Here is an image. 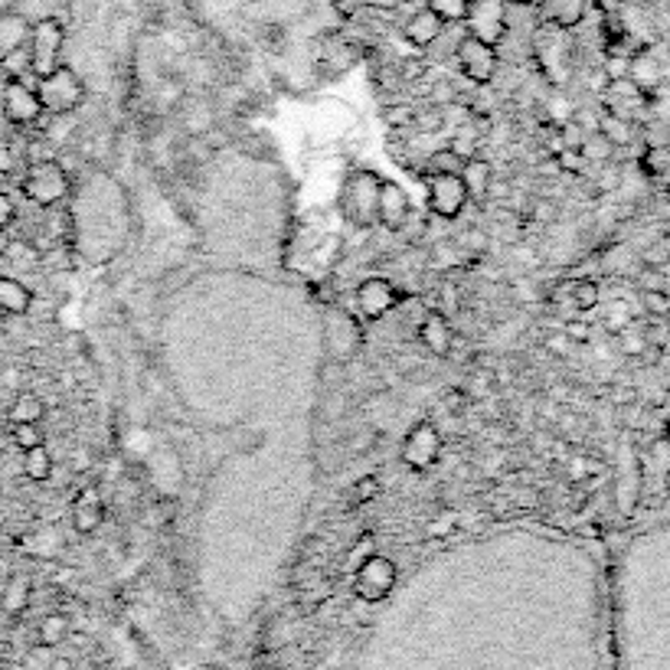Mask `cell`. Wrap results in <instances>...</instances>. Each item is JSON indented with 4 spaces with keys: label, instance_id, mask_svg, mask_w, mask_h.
Masks as SVG:
<instances>
[{
    "label": "cell",
    "instance_id": "cell-1",
    "mask_svg": "<svg viewBox=\"0 0 670 670\" xmlns=\"http://www.w3.org/2000/svg\"><path fill=\"white\" fill-rule=\"evenodd\" d=\"M376 197H380V177L373 171H353L337 194L340 216L353 229H373L376 226Z\"/></svg>",
    "mask_w": 670,
    "mask_h": 670
},
{
    "label": "cell",
    "instance_id": "cell-2",
    "mask_svg": "<svg viewBox=\"0 0 670 670\" xmlns=\"http://www.w3.org/2000/svg\"><path fill=\"white\" fill-rule=\"evenodd\" d=\"M37 96L47 115H70L86 102V86L73 66H60L50 76L37 79Z\"/></svg>",
    "mask_w": 670,
    "mask_h": 670
},
{
    "label": "cell",
    "instance_id": "cell-3",
    "mask_svg": "<svg viewBox=\"0 0 670 670\" xmlns=\"http://www.w3.org/2000/svg\"><path fill=\"white\" fill-rule=\"evenodd\" d=\"M21 190H24V197L30 203L50 210V207H57V203H63L70 197L73 181H70V174L63 171L60 161H44V164H30L27 167V177H24Z\"/></svg>",
    "mask_w": 670,
    "mask_h": 670
},
{
    "label": "cell",
    "instance_id": "cell-4",
    "mask_svg": "<svg viewBox=\"0 0 670 670\" xmlns=\"http://www.w3.org/2000/svg\"><path fill=\"white\" fill-rule=\"evenodd\" d=\"M63 44H66V30H63L60 21L44 17V21H37V24L30 27L27 47H30V70H34L37 79H44V76H50L53 70L63 66V63H60Z\"/></svg>",
    "mask_w": 670,
    "mask_h": 670
},
{
    "label": "cell",
    "instance_id": "cell-5",
    "mask_svg": "<svg viewBox=\"0 0 670 670\" xmlns=\"http://www.w3.org/2000/svg\"><path fill=\"white\" fill-rule=\"evenodd\" d=\"M425 181V200L429 210L438 220H458L468 207V190L461 184V177L455 174H422Z\"/></svg>",
    "mask_w": 670,
    "mask_h": 670
},
{
    "label": "cell",
    "instance_id": "cell-6",
    "mask_svg": "<svg viewBox=\"0 0 670 670\" xmlns=\"http://www.w3.org/2000/svg\"><path fill=\"white\" fill-rule=\"evenodd\" d=\"M461 24H468V37L497 47L507 37V0H471Z\"/></svg>",
    "mask_w": 670,
    "mask_h": 670
},
{
    "label": "cell",
    "instance_id": "cell-7",
    "mask_svg": "<svg viewBox=\"0 0 670 670\" xmlns=\"http://www.w3.org/2000/svg\"><path fill=\"white\" fill-rule=\"evenodd\" d=\"M455 60H458V70L464 73V79H471L474 86H487L500 66L497 47H491L477 37H461L455 47Z\"/></svg>",
    "mask_w": 670,
    "mask_h": 670
},
{
    "label": "cell",
    "instance_id": "cell-8",
    "mask_svg": "<svg viewBox=\"0 0 670 670\" xmlns=\"http://www.w3.org/2000/svg\"><path fill=\"white\" fill-rule=\"evenodd\" d=\"M0 109H4V119L17 128L37 125L47 112L40 106V96L34 86H27L24 79H8L4 83V96H0Z\"/></svg>",
    "mask_w": 670,
    "mask_h": 670
},
{
    "label": "cell",
    "instance_id": "cell-9",
    "mask_svg": "<svg viewBox=\"0 0 670 670\" xmlns=\"http://www.w3.org/2000/svg\"><path fill=\"white\" fill-rule=\"evenodd\" d=\"M393 585H396V562H393V559L373 553V556H367V559L360 562L357 579H353V588H357V595H360L363 601H380V598H386V595L393 592Z\"/></svg>",
    "mask_w": 670,
    "mask_h": 670
},
{
    "label": "cell",
    "instance_id": "cell-10",
    "mask_svg": "<svg viewBox=\"0 0 670 670\" xmlns=\"http://www.w3.org/2000/svg\"><path fill=\"white\" fill-rule=\"evenodd\" d=\"M442 455V432L432 422H419L409 429L402 442V464L412 471H429Z\"/></svg>",
    "mask_w": 670,
    "mask_h": 670
},
{
    "label": "cell",
    "instance_id": "cell-11",
    "mask_svg": "<svg viewBox=\"0 0 670 670\" xmlns=\"http://www.w3.org/2000/svg\"><path fill=\"white\" fill-rule=\"evenodd\" d=\"M396 305H399V291H396V285H393L389 278L373 275V278L360 282V288H357V308H360V314H363L367 321L386 318L389 311H396Z\"/></svg>",
    "mask_w": 670,
    "mask_h": 670
},
{
    "label": "cell",
    "instance_id": "cell-12",
    "mask_svg": "<svg viewBox=\"0 0 670 670\" xmlns=\"http://www.w3.org/2000/svg\"><path fill=\"white\" fill-rule=\"evenodd\" d=\"M412 216V207H409V194L396 184V181H380V197H376V226L389 229V233H399L406 229Z\"/></svg>",
    "mask_w": 670,
    "mask_h": 670
},
{
    "label": "cell",
    "instance_id": "cell-13",
    "mask_svg": "<svg viewBox=\"0 0 670 670\" xmlns=\"http://www.w3.org/2000/svg\"><path fill=\"white\" fill-rule=\"evenodd\" d=\"M419 340H422V347H425L429 353H435V357H448L451 347H455V331H451V324H448L445 314L429 311V314L419 321Z\"/></svg>",
    "mask_w": 670,
    "mask_h": 670
},
{
    "label": "cell",
    "instance_id": "cell-14",
    "mask_svg": "<svg viewBox=\"0 0 670 670\" xmlns=\"http://www.w3.org/2000/svg\"><path fill=\"white\" fill-rule=\"evenodd\" d=\"M445 27H448V24H445L435 11L422 8V11H415V14L406 21V40H409L412 47H419V50H429L432 44L442 40Z\"/></svg>",
    "mask_w": 670,
    "mask_h": 670
},
{
    "label": "cell",
    "instance_id": "cell-15",
    "mask_svg": "<svg viewBox=\"0 0 670 670\" xmlns=\"http://www.w3.org/2000/svg\"><path fill=\"white\" fill-rule=\"evenodd\" d=\"M585 8H588V0H539L536 17L556 30H569L585 17Z\"/></svg>",
    "mask_w": 670,
    "mask_h": 670
},
{
    "label": "cell",
    "instance_id": "cell-16",
    "mask_svg": "<svg viewBox=\"0 0 670 670\" xmlns=\"http://www.w3.org/2000/svg\"><path fill=\"white\" fill-rule=\"evenodd\" d=\"M458 177H461V184H464V190H468V200H487V187H491V181H494L491 161H484V158H468Z\"/></svg>",
    "mask_w": 670,
    "mask_h": 670
},
{
    "label": "cell",
    "instance_id": "cell-17",
    "mask_svg": "<svg viewBox=\"0 0 670 670\" xmlns=\"http://www.w3.org/2000/svg\"><path fill=\"white\" fill-rule=\"evenodd\" d=\"M30 21L24 14H0V60H4L8 53L27 47L30 40Z\"/></svg>",
    "mask_w": 670,
    "mask_h": 670
},
{
    "label": "cell",
    "instance_id": "cell-18",
    "mask_svg": "<svg viewBox=\"0 0 670 670\" xmlns=\"http://www.w3.org/2000/svg\"><path fill=\"white\" fill-rule=\"evenodd\" d=\"M34 305V291L11 275H0V311L4 314H30Z\"/></svg>",
    "mask_w": 670,
    "mask_h": 670
},
{
    "label": "cell",
    "instance_id": "cell-19",
    "mask_svg": "<svg viewBox=\"0 0 670 670\" xmlns=\"http://www.w3.org/2000/svg\"><path fill=\"white\" fill-rule=\"evenodd\" d=\"M102 517H106V510H102V500H99V494L96 491H86V494H79L76 497V507H73V526L79 530V533H96L99 526H102Z\"/></svg>",
    "mask_w": 670,
    "mask_h": 670
},
{
    "label": "cell",
    "instance_id": "cell-20",
    "mask_svg": "<svg viewBox=\"0 0 670 670\" xmlns=\"http://www.w3.org/2000/svg\"><path fill=\"white\" fill-rule=\"evenodd\" d=\"M47 415V402L37 396V393H21L11 406V422L21 425V422H44Z\"/></svg>",
    "mask_w": 670,
    "mask_h": 670
},
{
    "label": "cell",
    "instance_id": "cell-21",
    "mask_svg": "<svg viewBox=\"0 0 670 670\" xmlns=\"http://www.w3.org/2000/svg\"><path fill=\"white\" fill-rule=\"evenodd\" d=\"M24 474L30 481H50L53 474V455L47 451V445H37L30 451H24Z\"/></svg>",
    "mask_w": 670,
    "mask_h": 670
},
{
    "label": "cell",
    "instance_id": "cell-22",
    "mask_svg": "<svg viewBox=\"0 0 670 670\" xmlns=\"http://www.w3.org/2000/svg\"><path fill=\"white\" fill-rule=\"evenodd\" d=\"M461 167H464V158H461V154H455L451 148H438V151L429 154L422 174H455V177H458Z\"/></svg>",
    "mask_w": 670,
    "mask_h": 670
},
{
    "label": "cell",
    "instance_id": "cell-23",
    "mask_svg": "<svg viewBox=\"0 0 670 670\" xmlns=\"http://www.w3.org/2000/svg\"><path fill=\"white\" fill-rule=\"evenodd\" d=\"M471 0H425V8L435 11L445 24H461Z\"/></svg>",
    "mask_w": 670,
    "mask_h": 670
},
{
    "label": "cell",
    "instance_id": "cell-24",
    "mask_svg": "<svg viewBox=\"0 0 670 670\" xmlns=\"http://www.w3.org/2000/svg\"><path fill=\"white\" fill-rule=\"evenodd\" d=\"M11 438H14V445H17L21 451H30V448H37V445H47V435H44L40 422H21V425H14Z\"/></svg>",
    "mask_w": 670,
    "mask_h": 670
},
{
    "label": "cell",
    "instance_id": "cell-25",
    "mask_svg": "<svg viewBox=\"0 0 670 670\" xmlns=\"http://www.w3.org/2000/svg\"><path fill=\"white\" fill-rule=\"evenodd\" d=\"M631 670H670V631L660 634L657 647H654L637 667H631Z\"/></svg>",
    "mask_w": 670,
    "mask_h": 670
},
{
    "label": "cell",
    "instance_id": "cell-26",
    "mask_svg": "<svg viewBox=\"0 0 670 670\" xmlns=\"http://www.w3.org/2000/svg\"><path fill=\"white\" fill-rule=\"evenodd\" d=\"M376 494H380V481H376L373 474H367V477L353 481V487H350L347 500H350V507H363V504H370Z\"/></svg>",
    "mask_w": 670,
    "mask_h": 670
},
{
    "label": "cell",
    "instance_id": "cell-27",
    "mask_svg": "<svg viewBox=\"0 0 670 670\" xmlns=\"http://www.w3.org/2000/svg\"><path fill=\"white\" fill-rule=\"evenodd\" d=\"M595 301H598V285H595V282H579V285L572 288V305H575L579 311L595 308Z\"/></svg>",
    "mask_w": 670,
    "mask_h": 670
},
{
    "label": "cell",
    "instance_id": "cell-28",
    "mask_svg": "<svg viewBox=\"0 0 670 670\" xmlns=\"http://www.w3.org/2000/svg\"><path fill=\"white\" fill-rule=\"evenodd\" d=\"M27 595H30V585H27V579H14V582L8 585L4 605H8L11 611H17V608H24V605H27Z\"/></svg>",
    "mask_w": 670,
    "mask_h": 670
},
{
    "label": "cell",
    "instance_id": "cell-29",
    "mask_svg": "<svg viewBox=\"0 0 670 670\" xmlns=\"http://www.w3.org/2000/svg\"><path fill=\"white\" fill-rule=\"evenodd\" d=\"M412 125H419L422 132H438V128L445 125V122H442V106H432V109H425V112H415Z\"/></svg>",
    "mask_w": 670,
    "mask_h": 670
},
{
    "label": "cell",
    "instance_id": "cell-30",
    "mask_svg": "<svg viewBox=\"0 0 670 670\" xmlns=\"http://www.w3.org/2000/svg\"><path fill=\"white\" fill-rule=\"evenodd\" d=\"M412 119H415V112L406 109V106H393V109H386V125H393V128H406V125H412Z\"/></svg>",
    "mask_w": 670,
    "mask_h": 670
},
{
    "label": "cell",
    "instance_id": "cell-31",
    "mask_svg": "<svg viewBox=\"0 0 670 670\" xmlns=\"http://www.w3.org/2000/svg\"><path fill=\"white\" fill-rule=\"evenodd\" d=\"M14 171H17V151H14V145L0 141V177H8Z\"/></svg>",
    "mask_w": 670,
    "mask_h": 670
},
{
    "label": "cell",
    "instance_id": "cell-32",
    "mask_svg": "<svg viewBox=\"0 0 670 670\" xmlns=\"http://www.w3.org/2000/svg\"><path fill=\"white\" fill-rule=\"evenodd\" d=\"M14 220H17V203H14V197L0 194V229H8Z\"/></svg>",
    "mask_w": 670,
    "mask_h": 670
},
{
    "label": "cell",
    "instance_id": "cell-33",
    "mask_svg": "<svg viewBox=\"0 0 670 670\" xmlns=\"http://www.w3.org/2000/svg\"><path fill=\"white\" fill-rule=\"evenodd\" d=\"M63 634H66V621H63L60 615H53V618L44 621V637H47V641H60Z\"/></svg>",
    "mask_w": 670,
    "mask_h": 670
},
{
    "label": "cell",
    "instance_id": "cell-34",
    "mask_svg": "<svg viewBox=\"0 0 670 670\" xmlns=\"http://www.w3.org/2000/svg\"><path fill=\"white\" fill-rule=\"evenodd\" d=\"M487 197H491V200H500V197H507V184H504V181H491V187H487Z\"/></svg>",
    "mask_w": 670,
    "mask_h": 670
},
{
    "label": "cell",
    "instance_id": "cell-35",
    "mask_svg": "<svg viewBox=\"0 0 670 670\" xmlns=\"http://www.w3.org/2000/svg\"><path fill=\"white\" fill-rule=\"evenodd\" d=\"M8 249H11V236H8V229H0V259L8 256Z\"/></svg>",
    "mask_w": 670,
    "mask_h": 670
}]
</instances>
